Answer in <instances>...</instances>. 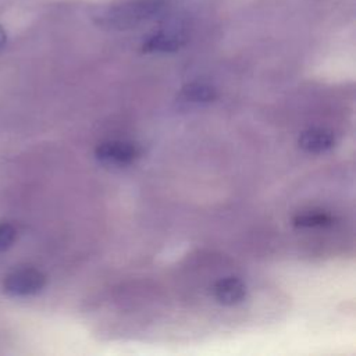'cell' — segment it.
Wrapping results in <instances>:
<instances>
[{"mask_svg":"<svg viewBox=\"0 0 356 356\" xmlns=\"http://www.w3.org/2000/svg\"><path fill=\"white\" fill-rule=\"evenodd\" d=\"M7 43V35H6V31L3 29V26H0V51L4 49Z\"/></svg>","mask_w":356,"mask_h":356,"instance_id":"cell-10","label":"cell"},{"mask_svg":"<svg viewBox=\"0 0 356 356\" xmlns=\"http://www.w3.org/2000/svg\"><path fill=\"white\" fill-rule=\"evenodd\" d=\"M46 286V275L31 266L8 271L1 280V291L11 298H26L39 293Z\"/></svg>","mask_w":356,"mask_h":356,"instance_id":"cell-2","label":"cell"},{"mask_svg":"<svg viewBox=\"0 0 356 356\" xmlns=\"http://www.w3.org/2000/svg\"><path fill=\"white\" fill-rule=\"evenodd\" d=\"M186 43V33L182 28L174 26L154 32L142 44L146 53H172Z\"/></svg>","mask_w":356,"mask_h":356,"instance_id":"cell-4","label":"cell"},{"mask_svg":"<svg viewBox=\"0 0 356 356\" xmlns=\"http://www.w3.org/2000/svg\"><path fill=\"white\" fill-rule=\"evenodd\" d=\"M335 222V217L323 210H305L292 217V224L298 228H321L331 227Z\"/></svg>","mask_w":356,"mask_h":356,"instance_id":"cell-8","label":"cell"},{"mask_svg":"<svg viewBox=\"0 0 356 356\" xmlns=\"http://www.w3.org/2000/svg\"><path fill=\"white\" fill-rule=\"evenodd\" d=\"M298 145L302 150L307 153L318 154V153L328 152L330 149L334 147L335 136H334V132L327 128H320V127L307 128L299 135Z\"/></svg>","mask_w":356,"mask_h":356,"instance_id":"cell-5","label":"cell"},{"mask_svg":"<svg viewBox=\"0 0 356 356\" xmlns=\"http://www.w3.org/2000/svg\"><path fill=\"white\" fill-rule=\"evenodd\" d=\"M17 239V229L10 222H0V253L10 249Z\"/></svg>","mask_w":356,"mask_h":356,"instance_id":"cell-9","label":"cell"},{"mask_svg":"<svg viewBox=\"0 0 356 356\" xmlns=\"http://www.w3.org/2000/svg\"><path fill=\"white\" fill-rule=\"evenodd\" d=\"M179 99L192 104H207L217 99V90L204 82H191L185 85L179 92Z\"/></svg>","mask_w":356,"mask_h":356,"instance_id":"cell-7","label":"cell"},{"mask_svg":"<svg viewBox=\"0 0 356 356\" xmlns=\"http://www.w3.org/2000/svg\"><path fill=\"white\" fill-rule=\"evenodd\" d=\"M164 7L165 0H120L103 10L99 24L113 29H129L154 18Z\"/></svg>","mask_w":356,"mask_h":356,"instance_id":"cell-1","label":"cell"},{"mask_svg":"<svg viewBox=\"0 0 356 356\" xmlns=\"http://www.w3.org/2000/svg\"><path fill=\"white\" fill-rule=\"evenodd\" d=\"M96 159L107 165H128L142 156V147L128 140H106L95 149Z\"/></svg>","mask_w":356,"mask_h":356,"instance_id":"cell-3","label":"cell"},{"mask_svg":"<svg viewBox=\"0 0 356 356\" xmlns=\"http://www.w3.org/2000/svg\"><path fill=\"white\" fill-rule=\"evenodd\" d=\"M214 299L225 306L241 303L246 298V284L238 277H224L213 285Z\"/></svg>","mask_w":356,"mask_h":356,"instance_id":"cell-6","label":"cell"}]
</instances>
